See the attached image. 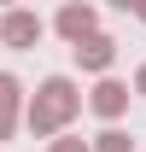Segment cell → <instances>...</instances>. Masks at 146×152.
<instances>
[{"mask_svg":"<svg viewBox=\"0 0 146 152\" xmlns=\"http://www.w3.org/2000/svg\"><path fill=\"white\" fill-rule=\"evenodd\" d=\"M76 111H82V88H76L70 76H47L35 94L23 99V129L35 134V140H58Z\"/></svg>","mask_w":146,"mask_h":152,"instance_id":"1","label":"cell"},{"mask_svg":"<svg viewBox=\"0 0 146 152\" xmlns=\"http://www.w3.org/2000/svg\"><path fill=\"white\" fill-rule=\"evenodd\" d=\"M88 146L93 152H134V140H128V129H99Z\"/></svg>","mask_w":146,"mask_h":152,"instance_id":"7","label":"cell"},{"mask_svg":"<svg viewBox=\"0 0 146 152\" xmlns=\"http://www.w3.org/2000/svg\"><path fill=\"white\" fill-rule=\"evenodd\" d=\"M53 29L70 41V47H82L88 35H99V6H88V0H70V6H58Z\"/></svg>","mask_w":146,"mask_h":152,"instance_id":"3","label":"cell"},{"mask_svg":"<svg viewBox=\"0 0 146 152\" xmlns=\"http://www.w3.org/2000/svg\"><path fill=\"white\" fill-rule=\"evenodd\" d=\"M134 18H140V23H146V6H134Z\"/></svg>","mask_w":146,"mask_h":152,"instance_id":"10","label":"cell"},{"mask_svg":"<svg viewBox=\"0 0 146 152\" xmlns=\"http://www.w3.org/2000/svg\"><path fill=\"white\" fill-rule=\"evenodd\" d=\"M18 123H23V88L12 70H0V140H12Z\"/></svg>","mask_w":146,"mask_h":152,"instance_id":"6","label":"cell"},{"mask_svg":"<svg viewBox=\"0 0 146 152\" xmlns=\"http://www.w3.org/2000/svg\"><path fill=\"white\" fill-rule=\"evenodd\" d=\"M47 152H93L82 134H58V140H47Z\"/></svg>","mask_w":146,"mask_h":152,"instance_id":"8","label":"cell"},{"mask_svg":"<svg viewBox=\"0 0 146 152\" xmlns=\"http://www.w3.org/2000/svg\"><path fill=\"white\" fill-rule=\"evenodd\" d=\"M93 117H105V129H117V117L128 111V82H117V76H99L93 82V94L82 99Z\"/></svg>","mask_w":146,"mask_h":152,"instance_id":"4","label":"cell"},{"mask_svg":"<svg viewBox=\"0 0 146 152\" xmlns=\"http://www.w3.org/2000/svg\"><path fill=\"white\" fill-rule=\"evenodd\" d=\"M70 58H76V70H88V76H111V64H117V41L99 29V35H88L82 47H70Z\"/></svg>","mask_w":146,"mask_h":152,"instance_id":"5","label":"cell"},{"mask_svg":"<svg viewBox=\"0 0 146 152\" xmlns=\"http://www.w3.org/2000/svg\"><path fill=\"white\" fill-rule=\"evenodd\" d=\"M41 35H47V18H41V12H29V6H6V12H0V41H6L12 53L41 47Z\"/></svg>","mask_w":146,"mask_h":152,"instance_id":"2","label":"cell"},{"mask_svg":"<svg viewBox=\"0 0 146 152\" xmlns=\"http://www.w3.org/2000/svg\"><path fill=\"white\" fill-rule=\"evenodd\" d=\"M134 94H146V64H140V70H134Z\"/></svg>","mask_w":146,"mask_h":152,"instance_id":"9","label":"cell"}]
</instances>
